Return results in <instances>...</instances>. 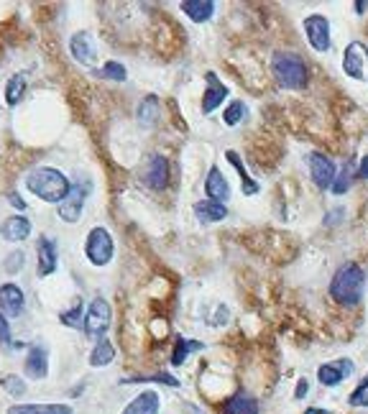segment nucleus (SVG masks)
Returning <instances> with one entry per match:
<instances>
[{
  "label": "nucleus",
  "mask_w": 368,
  "mask_h": 414,
  "mask_svg": "<svg viewBox=\"0 0 368 414\" xmlns=\"http://www.w3.org/2000/svg\"><path fill=\"white\" fill-rule=\"evenodd\" d=\"M343 215H346V210H343V207H335V210H330L325 215V225H338L340 220H343Z\"/></svg>",
  "instance_id": "e433bc0d"
},
{
  "label": "nucleus",
  "mask_w": 368,
  "mask_h": 414,
  "mask_svg": "<svg viewBox=\"0 0 368 414\" xmlns=\"http://www.w3.org/2000/svg\"><path fill=\"white\" fill-rule=\"evenodd\" d=\"M115 361V345L107 340V337H100L95 348L90 353V366L92 368H105Z\"/></svg>",
  "instance_id": "b1692460"
},
{
  "label": "nucleus",
  "mask_w": 368,
  "mask_h": 414,
  "mask_svg": "<svg viewBox=\"0 0 368 414\" xmlns=\"http://www.w3.org/2000/svg\"><path fill=\"white\" fill-rule=\"evenodd\" d=\"M23 371L34 381L46 379V376H49V351H46L44 345H31L29 356H26V363H23Z\"/></svg>",
  "instance_id": "ddd939ff"
},
{
  "label": "nucleus",
  "mask_w": 368,
  "mask_h": 414,
  "mask_svg": "<svg viewBox=\"0 0 368 414\" xmlns=\"http://www.w3.org/2000/svg\"><path fill=\"white\" fill-rule=\"evenodd\" d=\"M225 156H228V162L233 164L235 167V172L241 174V187H243V195H258L261 192V184L258 182H254V176L248 174L246 172V167H243V162H241V156H238V151H225Z\"/></svg>",
  "instance_id": "a878e982"
},
{
  "label": "nucleus",
  "mask_w": 368,
  "mask_h": 414,
  "mask_svg": "<svg viewBox=\"0 0 368 414\" xmlns=\"http://www.w3.org/2000/svg\"><path fill=\"white\" fill-rule=\"evenodd\" d=\"M0 235L11 243H18V240H26L31 235V220L23 218V215H13L8 218L6 223L0 225Z\"/></svg>",
  "instance_id": "f3484780"
},
{
  "label": "nucleus",
  "mask_w": 368,
  "mask_h": 414,
  "mask_svg": "<svg viewBox=\"0 0 368 414\" xmlns=\"http://www.w3.org/2000/svg\"><path fill=\"white\" fill-rule=\"evenodd\" d=\"M92 192V182L90 179H77V182L72 184L67 197H64L62 202L57 205V215L64 220V223H77L82 218V210H85L87 205V197Z\"/></svg>",
  "instance_id": "20e7f679"
},
{
  "label": "nucleus",
  "mask_w": 368,
  "mask_h": 414,
  "mask_svg": "<svg viewBox=\"0 0 368 414\" xmlns=\"http://www.w3.org/2000/svg\"><path fill=\"white\" fill-rule=\"evenodd\" d=\"M159 412V394L156 392H141L121 414H156Z\"/></svg>",
  "instance_id": "4be33fe9"
},
{
  "label": "nucleus",
  "mask_w": 368,
  "mask_h": 414,
  "mask_svg": "<svg viewBox=\"0 0 368 414\" xmlns=\"http://www.w3.org/2000/svg\"><path fill=\"white\" fill-rule=\"evenodd\" d=\"M59 323L64 328H72V330H82V325H85V309H82V302H77L72 309L62 312L59 315Z\"/></svg>",
  "instance_id": "c85d7f7f"
},
{
  "label": "nucleus",
  "mask_w": 368,
  "mask_h": 414,
  "mask_svg": "<svg viewBox=\"0 0 368 414\" xmlns=\"http://www.w3.org/2000/svg\"><path fill=\"white\" fill-rule=\"evenodd\" d=\"M271 75L276 77V82L287 87V90H302L310 82V70L307 62L299 54L291 51H279L271 59Z\"/></svg>",
  "instance_id": "7ed1b4c3"
},
{
  "label": "nucleus",
  "mask_w": 368,
  "mask_h": 414,
  "mask_svg": "<svg viewBox=\"0 0 368 414\" xmlns=\"http://www.w3.org/2000/svg\"><path fill=\"white\" fill-rule=\"evenodd\" d=\"M8 414H74L70 404H13Z\"/></svg>",
  "instance_id": "5701e85b"
},
{
  "label": "nucleus",
  "mask_w": 368,
  "mask_h": 414,
  "mask_svg": "<svg viewBox=\"0 0 368 414\" xmlns=\"http://www.w3.org/2000/svg\"><path fill=\"white\" fill-rule=\"evenodd\" d=\"M223 414H261L258 412V401L246 392L233 394L230 399H225L223 404Z\"/></svg>",
  "instance_id": "aec40b11"
},
{
  "label": "nucleus",
  "mask_w": 368,
  "mask_h": 414,
  "mask_svg": "<svg viewBox=\"0 0 368 414\" xmlns=\"http://www.w3.org/2000/svg\"><path fill=\"white\" fill-rule=\"evenodd\" d=\"M23 92H26V77L23 75H13V77L8 79L6 84V103L8 108H15L18 103H21Z\"/></svg>",
  "instance_id": "cd10ccee"
},
{
  "label": "nucleus",
  "mask_w": 368,
  "mask_h": 414,
  "mask_svg": "<svg viewBox=\"0 0 368 414\" xmlns=\"http://www.w3.org/2000/svg\"><path fill=\"white\" fill-rule=\"evenodd\" d=\"M205 195H207V200H213V202H220V205H225L228 197H230V184H228V179L223 176V172H220L218 167H210V172H207Z\"/></svg>",
  "instance_id": "dca6fc26"
},
{
  "label": "nucleus",
  "mask_w": 368,
  "mask_h": 414,
  "mask_svg": "<svg viewBox=\"0 0 368 414\" xmlns=\"http://www.w3.org/2000/svg\"><path fill=\"white\" fill-rule=\"evenodd\" d=\"M305 414H330L327 409H320V407H307Z\"/></svg>",
  "instance_id": "a19ab883"
},
{
  "label": "nucleus",
  "mask_w": 368,
  "mask_h": 414,
  "mask_svg": "<svg viewBox=\"0 0 368 414\" xmlns=\"http://www.w3.org/2000/svg\"><path fill=\"white\" fill-rule=\"evenodd\" d=\"M8 202H11V205H13V207H15V210H26V202H23V200H21V197H18V195H15V192H11V195H8Z\"/></svg>",
  "instance_id": "58836bf2"
},
{
  "label": "nucleus",
  "mask_w": 368,
  "mask_h": 414,
  "mask_svg": "<svg viewBox=\"0 0 368 414\" xmlns=\"http://www.w3.org/2000/svg\"><path fill=\"white\" fill-rule=\"evenodd\" d=\"M305 36L310 46L317 54H327L333 46V36H330V21L322 13H312L305 18Z\"/></svg>",
  "instance_id": "6e6552de"
},
{
  "label": "nucleus",
  "mask_w": 368,
  "mask_h": 414,
  "mask_svg": "<svg viewBox=\"0 0 368 414\" xmlns=\"http://www.w3.org/2000/svg\"><path fill=\"white\" fill-rule=\"evenodd\" d=\"M70 51H72V56H74L79 64H87V67H90V64L95 62V56H98L90 34H74V36H72V39H70Z\"/></svg>",
  "instance_id": "a211bd4d"
},
{
  "label": "nucleus",
  "mask_w": 368,
  "mask_h": 414,
  "mask_svg": "<svg viewBox=\"0 0 368 414\" xmlns=\"http://www.w3.org/2000/svg\"><path fill=\"white\" fill-rule=\"evenodd\" d=\"M368 8V3L366 0H358V3H355V11H358V13H363V11H366Z\"/></svg>",
  "instance_id": "79ce46f5"
},
{
  "label": "nucleus",
  "mask_w": 368,
  "mask_h": 414,
  "mask_svg": "<svg viewBox=\"0 0 368 414\" xmlns=\"http://www.w3.org/2000/svg\"><path fill=\"white\" fill-rule=\"evenodd\" d=\"M363 295H366L363 269L358 264H343L330 281V297L343 307H355V304H361Z\"/></svg>",
  "instance_id": "f03ea898"
},
{
  "label": "nucleus",
  "mask_w": 368,
  "mask_h": 414,
  "mask_svg": "<svg viewBox=\"0 0 368 414\" xmlns=\"http://www.w3.org/2000/svg\"><path fill=\"white\" fill-rule=\"evenodd\" d=\"M343 72L350 79L368 82V46L363 41H350L343 51Z\"/></svg>",
  "instance_id": "0eeeda50"
},
{
  "label": "nucleus",
  "mask_w": 368,
  "mask_h": 414,
  "mask_svg": "<svg viewBox=\"0 0 368 414\" xmlns=\"http://www.w3.org/2000/svg\"><path fill=\"white\" fill-rule=\"evenodd\" d=\"M113 253H115L113 235H110L103 225H98V228H92V231L87 233L85 256L92 266H107V264L113 261Z\"/></svg>",
  "instance_id": "39448f33"
},
{
  "label": "nucleus",
  "mask_w": 368,
  "mask_h": 414,
  "mask_svg": "<svg viewBox=\"0 0 368 414\" xmlns=\"http://www.w3.org/2000/svg\"><path fill=\"white\" fill-rule=\"evenodd\" d=\"M246 103H243V100H233V103H230V105L225 108V112H223V123H225V126H238V123H241L243 118H246Z\"/></svg>",
  "instance_id": "2f4dec72"
},
{
  "label": "nucleus",
  "mask_w": 368,
  "mask_h": 414,
  "mask_svg": "<svg viewBox=\"0 0 368 414\" xmlns=\"http://www.w3.org/2000/svg\"><path fill=\"white\" fill-rule=\"evenodd\" d=\"M3 387H6L8 394H13V396H23V394H26V384H23L18 376H6V379H3Z\"/></svg>",
  "instance_id": "72a5a7b5"
},
{
  "label": "nucleus",
  "mask_w": 368,
  "mask_h": 414,
  "mask_svg": "<svg viewBox=\"0 0 368 414\" xmlns=\"http://www.w3.org/2000/svg\"><path fill=\"white\" fill-rule=\"evenodd\" d=\"M36 253H39V264H36V271L39 276H51L59 266V253H57V240L49 238V235H41L39 243H36Z\"/></svg>",
  "instance_id": "9b49d317"
},
{
  "label": "nucleus",
  "mask_w": 368,
  "mask_h": 414,
  "mask_svg": "<svg viewBox=\"0 0 368 414\" xmlns=\"http://www.w3.org/2000/svg\"><path fill=\"white\" fill-rule=\"evenodd\" d=\"M348 401H350L353 407H368V373H366V379L358 384V389L350 394V399Z\"/></svg>",
  "instance_id": "473e14b6"
},
{
  "label": "nucleus",
  "mask_w": 368,
  "mask_h": 414,
  "mask_svg": "<svg viewBox=\"0 0 368 414\" xmlns=\"http://www.w3.org/2000/svg\"><path fill=\"white\" fill-rule=\"evenodd\" d=\"M143 184L154 192H162L169 184V162H166V156H151L149 164H146V172H143Z\"/></svg>",
  "instance_id": "9d476101"
},
{
  "label": "nucleus",
  "mask_w": 368,
  "mask_h": 414,
  "mask_svg": "<svg viewBox=\"0 0 368 414\" xmlns=\"http://www.w3.org/2000/svg\"><path fill=\"white\" fill-rule=\"evenodd\" d=\"M23 307H26L23 289L15 287V284H3L0 287V312L6 317H21Z\"/></svg>",
  "instance_id": "2eb2a0df"
},
{
  "label": "nucleus",
  "mask_w": 368,
  "mask_h": 414,
  "mask_svg": "<svg viewBox=\"0 0 368 414\" xmlns=\"http://www.w3.org/2000/svg\"><path fill=\"white\" fill-rule=\"evenodd\" d=\"M307 164H310V174H312L315 187H317V190H330L335 182V174H338V167H335L333 159L315 151V154H310Z\"/></svg>",
  "instance_id": "1a4fd4ad"
},
{
  "label": "nucleus",
  "mask_w": 368,
  "mask_h": 414,
  "mask_svg": "<svg viewBox=\"0 0 368 414\" xmlns=\"http://www.w3.org/2000/svg\"><path fill=\"white\" fill-rule=\"evenodd\" d=\"M205 348V343H199V340H192V337H179L177 343H174V353H171V366H182L184 361L190 358L192 353H197Z\"/></svg>",
  "instance_id": "bb28decb"
},
{
  "label": "nucleus",
  "mask_w": 368,
  "mask_h": 414,
  "mask_svg": "<svg viewBox=\"0 0 368 414\" xmlns=\"http://www.w3.org/2000/svg\"><path fill=\"white\" fill-rule=\"evenodd\" d=\"M195 215H197L199 223H220V220L228 218V207L213 200H199L195 202Z\"/></svg>",
  "instance_id": "412c9836"
},
{
  "label": "nucleus",
  "mask_w": 368,
  "mask_h": 414,
  "mask_svg": "<svg viewBox=\"0 0 368 414\" xmlns=\"http://www.w3.org/2000/svg\"><path fill=\"white\" fill-rule=\"evenodd\" d=\"M182 13L187 15L192 23H205L215 15V3L213 0H184Z\"/></svg>",
  "instance_id": "6ab92c4d"
},
{
  "label": "nucleus",
  "mask_w": 368,
  "mask_h": 414,
  "mask_svg": "<svg viewBox=\"0 0 368 414\" xmlns=\"http://www.w3.org/2000/svg\"><path fill=\"white\" fill-rule=\"evenodd\" d=\"M205 82H207V90H205V98H202V112L210 115L213 110H218L228 98V87L220 82V77L215 72H205Z\"/></svg>",
  "instance_id": "4468645a"
},
{
  "label": "nucleus",
  "mask_w": 368,
  "mask_h": 414,
  "mask_svg": "<svg viewBox=\"0 0 368 414\" xmlns=\"http://www.w3.org/2000/svg\"><path fill=\"white\" fill-rule=\"evenodd\" d=\"M70 176L54 167H39L26 176V190L49 205H59L70 192Z\"/></svg>",
  "instance_id": "f257e3e1"
},
{
  "label": "nucleus",
  "mask_w": 368,
  "mask_h": 414,
  "mask_svg": "<svg viewBox=\"0 0 368 414\" xmlns=\"http://www.w3.org/2000/svg\"><path fill=\"white\" fill-rule=\"evenodd\" d=\"M95 75H100V77H105V79H113V82H126L128 70L123 67L121 62H115V59H110V62L103 64V70H98Z\"/></svg>",
  "instance_id": "7c9ffc66"
},
{
  "label": "nucleus",
  "mask_w": 368,
  "mask_h": 414,
  "mask_svg": "<svg viewBox=\"0 0 368 414\" xmlns=\"http://www.w3.org/2000/svg\"><path fill=\"white\" fill-rule=\"evenodd\" d=\"M23 264H26V256H23V251H13L11 256H8V261H6V271H8V274H15L18 269H23Z\"/></svg>",
  "instance_id": "f704fd0d"
},
{
  "label": "nucleus",
  "mask_w": 368,
  "mask_h": 414,
  "mask_svg": "<svg viewBox=\"0 0 368 414\" xmlns=\"http://www.w3.org/2000/svg\"><path fill=\"white\" fill-rule=\"evenodd\" d=\"M307 392H310V381H307V379H299L297 392H294V399H305Z\"/></svg>",
  "instance_id": "4c0bfd02"
},
{
  "label": "nucleus",
  "mask_w": 368,
  "mask_h": 414,
  "mask_svg": "<svg viewBox=\"0 0 368 414\" xmlns=\"http://www.w3.org/2000/svg\"><path fill=\"white\" fill-rule=\"evenodd\" d=\"M353 176H355L353 167H350V162H346V164H343V169H340L338 174H335V182H333V187H330V190H333L335 195H346V192L350 190V184H353Z\"/></svg>",
  "instance_id": "c756f323"
},
{
  "label": "nucleus",
  "mask_w": 368,
  "mask_h": 414,
  "mask_svg": "<svg viewBox=\"0 0 368 414\" xmlns=\"http://www.w3.org/2000/svg\"><path fill=\"white\" fill-rule=\"evenodd\" d=\"M0 345L6 348H13V337H11V325H8V317L0 312Z\"/></svg>",
  "instance_id": "c9c22d12"
},
{
  "label": "nucleus",
  "mask_w": 368,
  "mask_h": 414,
  "mask_svg": "<svg viewBox=\"0 0 368 414\" xmlns=\"http://www.w3.org/2000/svg\"><path fill=\"white\" fill-rule=\"evenodd\" d=\"M159 108H162V103H159V98L156 95H146V98L138 103V110H136V115H138V123H141L143 128H151L159 120Z\"/></svg>",
  "instance_id": "393cba45"
},
{
  "label": "nucleus",
  "mask_w": 368,
  "mask_h": 414,
  "mask_svg": "<svg viewBox=\"0 0 368 414\" xmlns=\"http://www.w3.org/2000/svg\"><path fill=\"white\" fill-rule=\"evenodd\" d=\"M110 317H113V312H110V304H107L103 297L92 299L90 307H87V312H85V325H82L85 335L87 337H95V340L105 337L107 328H110Z\"/></svg>",
  "instance_id": "423d86ee"
},
{
  "label": "nucleus",
  "mask_w": 368,
  "mask_h": 414,
  "mask_svg": "<svg viewBox=\"0 0 368 414\" xmlns=\"http://www.w3.org/2000/svg\"><path fill=\"white\" fill-rule=\"evenodd\" d=\"M355 176H361V179H368V154L361 159V164H358V169H355Z\"/></svg>",
  "instance_id": "ea45409f"
},
{
  "label": "nucleus",
  "mask_w": 368,
  "mask_h": 414,
  "mask_svg": "<svg viewBox=\"0 0 368 414\" xmlns=\"http://www.w3.org/2000/svg\"><path fill=\"white\" fill-rule=\"evenodd\" d=\"M353 373V363L348 358H338V361H330V363H322L317 368V381L322 387H338L343 381L348 379Z\"/></svg>",
  "instance_id": "f8f14e48"
}]
</instances>
